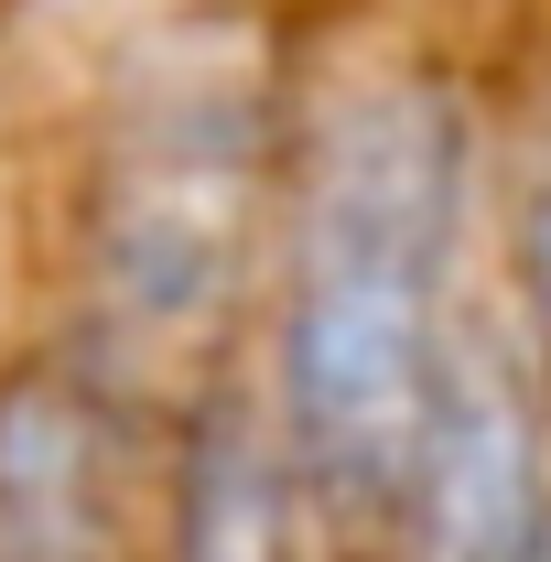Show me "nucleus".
<instances>
[{"label": "nucleus", "mask_w": 551, "mask_h": 562, "mask_svg": "<svg viewBox=\"0 0 551 562\" xmlns=\"http://www.w3.org/2000/svg\"><path fill=\"white\" fill-rule=\"evenodd\" d=\"M281 120L238 44L173 33L151 44L76 173V281L66 347L140 412H184L206 379H227L238 303L271 271L281 216Z\"/></svg>", "instance_id": "f03ea898"}, {"label": "nucleus", "mask_w": 551, "mask_h": 562, "mask_svg": "<svg viewBox=\"0 0 551 562\" xmlns=\"http://www.w3.org/2000/svg\"><path fill=\"white\" fill-rule=\"evenodd\" d=\"M508 314H519V336L541 357L551 379V162L530 173V195H519V281H508Z\"/></svg>", "instance_id": "423d86ee"}, {"label": "nucleus", "mask_w": 551, "mask_h": 562, "mask_svg": "<svg viewBox=\"0 0 551 562\" xmlns=\"http://www.w3.org/2000/svg\"><path fill=\"white\" fill-rule=\"evenodd\" d=\"M551 508V379L508 303H465L379 562H519Z\"/></svg>", "instance_id": "7ed1b4c3"}, {"label": "nucleus", "mask_w": 551, "mask_h": 562, "mask_svg": "<svg viewBox=\"0 0 551 562\" xmlns=\"http://www.w3.org/2000/svg\"><path fill=\"white\" fill-rule=\"evenodd\" d=\"M120 412L66 336L0 357V562H120Z\"/></svg>", "instance_id": "20e7f679"}, {"label": "nucleus", "mask_w": 551, "mask_h": 562, "mask_svg": "<svg viewBox=\"0 0 551 562\" xmlns=\"http://www.w3.org/2000/svg\"><path fill=\"white\" fill-rule=\"evenodd\" d=\"M314 508L271 443L260 390L227 368L173 412V465H162V562H314Z\"/></svg>", "instance_id": "39448f33"}, {"label": "nucleus", "mask_w": 551, "mask_h": 562, "mask_svg": "<svg viewBox=\"0 0 551 562\" xmlns=\"http://www.w3.org/2000/svg\"><path fill=\"white\" fill-rule=\"evenodd\" d=\"M519 562H551V508H541V530H530V541H519Z\"/></svg>", "instance_id": "0eeeda50"}, {"label": "nucleus", "mask_w": 551, "mask_h": 562, "mask_svg": "<svg viewBox=\"0 0 551 562\" xmlns=\"http://www.w3.org/2000/svg\"><path fill=\"white\" fill-rule=\"evenodd\" d=\"M476 238V109L454 76L390 66L336 87L281 151L271 216V368L260 412L314 530H390L432 379L465 325Z\"/></svg>", "instance_id": "f257e3e1"}]
</instances>
